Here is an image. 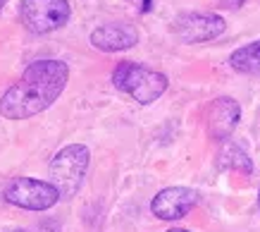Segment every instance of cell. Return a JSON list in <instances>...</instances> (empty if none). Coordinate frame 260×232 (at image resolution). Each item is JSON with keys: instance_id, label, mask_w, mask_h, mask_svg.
<instances>
[{"instance_id": "1", "label": "cell", "mask_w": 260, "mask_h": 232, "mask_svg": "<svg viewBox=\"0 0 260 232\" xmlns=\"http://www.w3.org/2000/svg\"><path fill=\"white\" fill-rule=\"evenodd\" d=\"M67 81H70L67 63L55 57L36 60L0 96V115L5 120H29L34 115H41L62 96Z\"/></svg>"}, {"instance_id": "2", "label": "cell", "mask_w": 260, "mask_h": 232, "mask_svg": "<svg viewBox=\"0 0 260 232\" xmlns=\"http://www.w3.org/2000/svg\"><path fill=\"white\" fill-rule=\"evenodd\" d=\"M112 84L119 89L122 94L132 96L136 103L148 105L158 101L167 91V77L162 72H155L146 65L124 60L112 70Z\"/></svg>"}, {"instance_id": "3", "label": "cell", "mask_w": 260, "mask_h": 232, "mask_svg": "<svg viewBox=\"0 0 260 232\" xmlns=\"http://www.w3.org/2000/svg\"><path fill=\"white\" fill-rule=\"evenodd\" d=\"M88 160H91V153L84 144H70L53 156L48 165V177L57 187L62 199H70L79 192L81 182L86 177Z\"/></svg>"}, {"instance_id": "4", "label": "cell", "mask_w": 260, "mask_h": 232, "mask_svg": "<svg viewBox=\"0 0 260 232\" xmlns=\"http://www.w3.org/2000/svg\"><path fill=\"white\" fill-rule=\"evenodd\" d=\"M72 17L70 0H22L19 19L29 34L46 36L62 29Z\"/></svg>"}, {"instance_id": "5", "label": "cell", "mask_w": 260, "mask_h": 232, "mask_svg": "<svg viewBox=\"0 0 260 232\" xmlns=\"http://www.w3.org/2000/svg\"><path fill=\"white\" fill-rule=\"evenodd\" d=\"M3 199L24 211H48L62 196L53 182L34 180V177H12L3 187Z\"/></svg>"}, {"instance_id": "6", "label": "cell", "mask_w": 260, "mask_h": 232, "mask_svg": "<svg viewBox=\"0 0 260 232\" xmlns=\"http://www.w3.org/2000/svg\"><path fill=\"white\" fill-rule=\"evenodd\" d=\"M172 29L184 43H205L222 36L227 22L215 12H184L174 19Z\"/></svg>"}, {"instance_id": "7", "label": "cell", "mask_w": 260, "mask_h": 232, "mask_svg": "<svg viewBox=\"0 0 260 232\" xmlns=\"http://www.w3.org/2000/svg\"><path fill=\"white\" fill-rule=\"evenodd\" d=\"M198 204V192L191 187H167L150 201L153 216L160 220H179Z\"/></svg>"}, {"instance_id": "8", "label": "cell", "mask_w": 260, "mask_h": 232, "mask_svg": "<svg viewBox=\"0 0 260 232\" xmlns=\"http://www.w3.org/2000/svg\"><path fill=\"white\" fill-rule=\"evenodd\" d=\"M241 120V105L229 96L215 98L208 110V134L215 141H227Z\"/></svg>"}, {"instance_id": "9", "label": "cell", "mask_w": 260, "mask_h": 232, "mask_svg": "<svg viewBox=\"0 0 260 232\" xmlns=\"http://www.w3.org/2000/svg\"><path fill=\"white\" fill-rule=\"evenodd\" d=\"M139 43V34L132 24H103L91 32V46L103 53L129 50Z\"/></svg>"}, {"instance_id": "10", "label": "cell", "mask_w": 260, "mask_h": 232, "mask_svg": "<svg viewBox=\"0 0 260 232\" xmlns=\"http://www.w3.org/2000/svg\"><path fill=\"white\" fill-rule=\"evenodd\" d=\"M217 168L232 170V172H241V175H251L253 172V160L248 153L234 141H222L220 151H217Z\"/></svg>"}, {"instance_id": "11", "label": "cell", "mask_w": 260, "mask_h": 232, "mask_svg": "<svg viewBox=\"0 0 260 232\" xmlns=\"http://www.w3.org/2000/svg\"><path fill=\"white\" fill-rule=\"evenodd\" d=\"M229 65H232V70H237L241 74L260 77V41H253V43L237 48L229 55Z\"/></svg>"}, {"instance_id": "12", "label": "cell", "mask_w": 260, "mask_h": 232, "mask_svg": "<svg viewBox=\"0 0 260 232\" xmlns=\"http://www.w3.org/2000/svg\"><path fill=\"white\" fill-rule=\"evenodd\" d=\"M36 232H60V223L53 220V218H46V220L36 227Z\"/></svg>"}, {"instance_id": "13", "label": "cell", "mask_w": 260, "mask_h": 232, "mask_svg": "<svg viewBox=\"0 0 260 232\" xmlns=\"http://www.w3.org/2000/svg\"><path fill=\"white\" fill-rule=\"evenodd\" d=\"M220 3V8H227V10H237V8H241L246 0H217Z\"/></svg>"}, {"instance_id": "14", "label": "cell", "mask_w": 260, "mask_h": 232, "mask_svg": "<svg viewBox=\"0 0 260 232\" xmlns=\"http://www.w3.org/2000/svg\"><path fill=\"white\" fill-rule=\"evenodd\" d=\"M136 8H139V12H148L150 8H153V0H134Z\"/></svg>"}, {"instance_id": "15", "label": "cell", "mask_w": 260, "mask_h": 232, "mask_svg": "<svg viewBox=\"0 0 260 232\" xmlns=\"http://www.w3.org/2000/svg\"><path fill=\"white\" fill-rule=\"evenodd\" d=\"M0 232H26V230H22V227H5V230H0Z\"/></svg>"}, {"instance_id": "16", "label": "cell", "mask_w": 260, "mask_h": 232, "mask_svg": "<svg viewBox=\"0 0 260 232\" xmlns=\"http://www.w3.org/2000/svg\"><path fill=\"white\" fill-rule=\"evenodd\" d=\"M167 232H189V230H184V227H174V230H167Z\"/></svg>"}, {"instance_id": "17", "label": "cell", "mask_w": 260, "mask_h": 232, "mask_svg": "<svg viewBox=\"0 0 260 232\" xmlns=\"http://www.w3.org/2000/svg\"><path fill=\"white\" fill-rule=\"evenodd\" d=\"M5 3H8V0H0V10L5 8Z\"/></svg>"}, {"instance_id": "18", "label": "cell", "mask_w": 260, "mask_h": 232, "mask_svg": "<svg viewBox=\"0 0 260 232\" xmlns=\"http://www.w3.org/2000/svg\"><path fill=\"white\" fill-rule=\"evenodd\" d=\"M258 208H260V189H258Z\"/></svg>"}]
</instances>
